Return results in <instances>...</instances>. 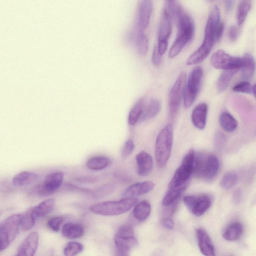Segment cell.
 <instances>
[{
	"label": "cell",
	"instance_id": "17",
	"mask_svg": "<svg viewBox=\"0 0 256 256\" xmlns=\"http://www.w3.org/2000/svg\"><path fill=\"white\" fill-rule=\"evenodd\" d=\"M137 165V174L142 177L148 176L153 168V160L151 156L147 152L142 151L136 157Z\"/></svg>",
	"mask_w": 256,
	"mask_h": 256
},
{
	"label": "cell",
	"instance_id": "22",
	"mask_svg": "<svg viewBox=\"0 0 256 256\" xmlns=\"http://www.w3.org/2000/svg\"><path fill=\"white\" fill-rule=\"evenodd\" d=\"M242 59V77L244 81L251 80L254 76L255 71V61L254 57L249 53L246 54Z\"/></svg>",
	"mask_w": 256,
	"mask_h": 256
},
{
	"label": "cell",
	"instance_id": "24",
	"mask_svg": "<svg viewBox=\"0 0 256 256\" xmlns=\"http://www.w3.org/2000/svg\"><path fill=\"white\" fill-rule=\"evenodd\" d=\"M161 110V104L157 99L151 100L145 105L143 113L139 122H144L156 117Z\"/></svg>",
	"mask_w": 256,
	"mask_h": 256
},
{
	"label": "cell",
	"instance_id": "50",
	"mask_svg": "<svg viewBox=\"0 0 256 256\" xmlns=\"http://www.w3.org/2000/svg\"><path fill=\"white\" fill-rule=\"evenodd\" d=\"M234 1H226L224 2V7L226 13H230L233 9Z\"/></svg>",
	"mask_w": 256,
	"mask_h": 256
},
{
	"label": "cell",
	"instance_id": "3",
	"mask_svg": "<svg viewBox=\"0 0 256 256\" xmlns=\"http://www.w3.org/2000/svg\"><path fill=\"white\" fill-rule=\"evenodd\" d=\"M173 141V127L168 124L161 131L156 141L155 154L159 167L165 166L169 160L171 154Z\"/></svg>",
	"mask_w": 256,
	"mask_h": 256
},
{
	"label": "cell",
	"instance_id": "28",
	"mask_svg": "<svg viewBox=\"0 0 256 256\" xmlns=\"http://www.w3.org/2000/svg\"><path fill=\"white\" fill-rule=\"evenodd\" d=\"M111 163L110 159L106 156H95L89 159L87 163V167L93 171H101L107 168Z\"/></svg>",
	"mask_w": 256,
	"mask_h": 256
},
{
	"label": "cell",
	"instance_id": "45",
	"mask_svg": "<svg viewBox=\"0 0 256 256\" xmlns=\"http://www.w3.org/2000/svg\"><path fill=\"white\" fill-rule=\"evenodd\" d=\"M240 30L239 28L236 26H232L230 27L229 31V37L230 39L232 41H235L239 37Z\"/></svg>",
	"mask_w": 256,
	"mask_h": 256
},
{
	"label": "cell",
	"instance_id": "21",
	"mask_svg": "<svg viewBox=\"0 0 256 256\" xmlns=\"http://www.w3.org/2000/svg\"><path fill=\"white\" fill-rule=\"evenodd\" d=\"M188 186V183L169 189L163 199L162 205L165 207H169L176 203Z\"/></svg>",
	"mask_w": 256,
	"mask_h": 256
},
{
	"label": "cell",
	"instance_id": "9",
	"mask_svg": "<svg viewBox=\"0 0 256 256\" xmlns=\"http://www.w3.org/2000/svg\"><path fill=\"white\" fill-rule=\"evenodd\" d=\"M183 201L192 213L197 217L203 215L212 204L211 196L207 194L186 196Z\"/></svg>",
	"mask_w": 256,
	"mask_h": 256
},
{
	"label": "cell",
	"instance_id": "29",
	"mask_svg": "<svg viewBox=\"0 0 256 256\" xmlns=\"http://www.w3.org/2000/svg\"><path fill=\"white\" fill-rule=\"evenodd\" d=\"M144 106L145 101L142 98L140 99L133 106L128 116V123L130 125L134 126L140 121Z\"/></svg>",
	"mask_w": 256,
	"mask_h": 256
},
{
	"label": "cell",
	"instance_id": "18",
	"mask_svg": "<svg viewBox=\"0 0 256 256\" xmlns=\"http://www.w3.org/2000/svg\"><path fill=\"white\" fill-rule=\"evenodd\" d=\"M198 246L201 252L205 256H216L215 247L207 233L199 228L196 231Z\"/></svg>",
	"mask_w": 256,
	"mask_h": 256
},
{
	"label": "cell",
	"instance_id": "51",
	"mask_svg": "<svg viewBox=\"0 0 256 256\" xmlns=\"http://www.w3.org/2000/svg\"><path fill=\"white\" fill-rule=\"evenodd\" d=\"M242 198V192L241 190L237 189L235 191L233 195V199L236 204L240 202Z\"/></svg>",
	"mask_w": 256,
	"mask_h": 256
},
{
	"label": "cell",
	"instance_id": "19",
	"mask_svg": "<svg viewBox=\"0 0 256 256\" xmlns=\"http://www.w3.org/2000/svg\"><path fill=\"white\" fill-rule=\"evenodd\" d=\"M208 106L205 103L198 104L192 113V122L194 126L199 130H203L206 125Z\"/></svg>",
	"mask_w": 256,
	"mask_h": 256
},
{
	"label": "cell",
	"instance_id": "23",
	"mask_svg": "<svg viewBox=\"0 0 256 256\" xmlns=\"http://www.w3.org/2000/svg\"><path fill=\"white\" fill-rule=\"evenodd\" d=\"M39 175L34 172L23 171L16 175L13 179V184L17 187L27 186L37 182Z\"/></svg>",
	"mask_w": 256,
	"mask_h": 256
},
{
	"label": "cell",
	"instance_id": "25",
	"mask_svg": "<svg viewBox=\"0 0 256 256\" xmlns=\"http://www.w3.org/2000/svg\"><path fill=\"white\" fill-rule=\"evenodd\" d=\"M84 234L83 227L78 224L68 223L62 228V234L66 238L76 239L82 237Z\"/></svg>",
	"mask_w": 256,
	"mask_h": 256
},
{
	"label": "cell",
	"instance_id": "43",
	"mask_svg": "<svg viewBox=\"0 0 256 256\" xmlns=\"http://www.w3.org/2000/svg\"><path fill=\"white\" fill-rule=\"evenodd\" d=\"M64 219L60 216L54 217L51 218L48 222V227L54 232H57L60 229Z\"/></svg>",
	"mask_w": 256,
	"mask_h": 256
},
{
	"label": "cell",
	"instance_id": "7",
	"mask_svg": "<svg viewBox=\"0 0 256 256\" xmlns=\"http://www.w3.org/2000/svg\"><path fill=\"white\" fill-rule=\"evenodd\" d=\"M22 218V215L14 214L0 225V243L2 251L6 249L16 238Z\"/></svg>",
	"mask_w": 256,
	"mask_h": 256
},
{
	"label": "cell",
	"instance_id": "41",
	"mask_svg": "<svg viewBox=\"0 0 256 256\" xmlns=\"http://www.w3.org/2000/svg\"><path fill=\"white\" fill-rule=\"evenodd\" d=\"M227 142V137L222 132H218L214 138V147L217 151L223 149Z\"/></svg>",
	"mask_w": 256,
	"mask_h": 256
},
{
	"label": "cell",
	"instance_id": "13",
	"mask_svg": "<svg viewBox=\"0 0 256 256\" xmlns=\"http://www.w3.org/2000/svg\"><path fill=\"white\" fill-rule=\"evenodd\" d=\"M153 8V2L150 0H142L140 2L135 29L142 32L147 29L150 23Z\"/></svg>",
	"mask_w": 256,
	"mask_h": 256
},
{
	"label": "cell",
	"instance_id": "27",
	"mask_svg": "<svg viewBox=\"0 0 256 256\" xmlns=\"http://www.w3.org/2000/svg\"><path fill=\"white\" fill-rule=\"evenodd\" d=\"M151 206L150 203L146 200L142 201L137 204L133 209V214L134 218L139 221L146 220L150 215Z\"/></svg>",
	"mask_w": 256,
	"mask_h": 256
},
{
	"label": "cell",
	"instance_id": "44",
	"mask_svg": "<svg viewBox=\"0 0 256 256\" xmlns=\"http://www.w3.org/2000/svg\"><path fill=\"white\" fill-rule=\"evenodd\" d=\"M116 235L127 237L135 236L133 228L129 224H125L120 227Z\"/></svg>",
	"mask_w": 256,
	"mask_h": 256
},
{
	"label": "cell",
	"instance_id": "37",
	"mask_svg": "<svg viewBox=\"0 0 256 256\" xmlns=\"http://www.w3.org/2000/svg\"><path fill=\"white\" fill-rule=\"evenodd\" d=\"M116 185L114 184H108L92 190L90 196L94 198H102L109 195L116 189Z\"/></svg>",
	"mask_w": 256,
	"mask_h": 256
},
{
	"label": "cell",
	"instance_id": "14",
	"mask_svg": "<svg viewBox=\"0 0 256 256\" xmlns=\"http://www.w3.org/2000/svg\"><path fill=\"white\" fill-rule=\"evenodd\" d=\"M155 186L154 183L150 181L134 184L125 190L122 194V197L124 198H137L152 191Z\"/></svg>",
	"mask_w": 256,
	"mask_h": 256
},
{
	"label": "cell",
	"instance_id": "47",
	"mask_svg": "<svg viewBox=\"0 0 256 256\" xmlns=\"http://www.w3.org/2000/svg\"><path fill=\"white\" fill-rule=\"evenodd\" d=\"M75 180L80 183H94L97 181V179L95 177L87 176L78 178Z\"/></svg>",
	"mask_w": 256,
	"mask_h": 256
},
{
	"label": "cell",
	"instance_id": "53",
	"mask_svg": "<svg viewBox=\"0 0 256 256\" xmlns=\"http://www.w3.org/2000/svg\"><path fill=\"white\" fill-rule=\"evenodd\" d=\"M2 251L1 249V243H0V252Z\"/></svg>",
	"mask_w": 256,
	"mask_h": 256
},
{
	"label": "cell",
	"instance_id": "10",
	"mask_svg": "<svg viewBox=\"0 0 256 256\" xmlns=\"http://www.w3.org/2000/svg\"><path fill=\"white\" fill-rule=\"evenodd\" d=\"M242 59L233 57L222 50L215 52L211 58V64L216 69L224 70L241 69Z\"/></svg>",
	"mask_w": 256,
	"mask_h": 256
},
{
	"label": "cell",
	"instance_id": "35",
	"mask_svg": "<svg viewBox=\"0 0 256 256\" xmlns=\"http://www.w3.org/2000/svg\"><path fill=\"white\" fill-rule=\"evenodd\" d=\"M251 6L250 1H241L239 2L237 9V21L239 25H241L245 22Z\"/></svg>",
	"mask_w": 256,
	"mask_h": 256
},
{
	"label": "cell",
	"instance_id": "11",
	"mask_svg": "<svg viewBox=\"0 0 256 256\" xmlns=\"http://www.w3.org/2000/svg\"><path fill=\"white\" fill-rule=\"evenodd\" d=\"M215 43V32L205 30L203 43L200 47L190 56L187 60V65L197 64L204 61L210 54Z\"/></svg>",
	"mask_w": 256,
	"mask_h": 256
},
{
	"label": "cell",
	"instance_id": "8",
	"mask_svg": "<svg viewBox=\"0 0 256 256\" xmlns=\"http://www.w3.org/2000/svg\"><path fill=\"white\" fill-rule=\"evenodd\" d=\"M203 75V70L200 67L194 68L190 73L183 95L185 108H189L194 103L200 90Z\"/></svg>",
	"mask_w": 256,
	"mask_h": 256
},
{
	"label": "cell",
	"instance_id": "33",
	"mask_svg": "<svg viewBox=\"0 0 256 256\" xmlns=\"http://www.w3.org/2000/svg\"><path fill=\"white\" fill-rule=\"evenodd\" d=\"M135 42L137 51L140 55H145L148 51L149 40L144 32L135 29Z\"/></svg>",
	"mask_w": 256,
	"mask_h": 256
},
{
	"label": "cell",
	"instance_id": "39",
	"mask_svg": "<svg viewBox=\"0 0 256 256\" xmlns=\"http://www.w3.org/2000/svg\"><path fill=\"white\" fill-rule=\"evenodd\" d=\"M255 85L254 86L247 81H243L237 84L233 90L236 92L253 94L255 95Z\"/></svg>",
	"mask_w": 256,
	"mask_h": 256
},
{
	"label": "cell",
	"instance_id": "5",
	"mask_svg": "<svg viewBox=\"0 0 256 256\" xmlns=\"http://www.w3.org/2000/svg\"><path fill=\"white\" fill-rule=\"evenodd\" d=\"M187 75L185 72H181L169 94V117L173 121L178 114L180 103L183 97L186 84Z\"/></svg>",
	"mask_w": 256,
	"mask_h": 256
},
{
	"label": "cell",
	"instance_id": "1",
	"mask_svg": "<svg viewBox=\"0 0 256 256\" xmlns=\"http://www.w3.org/2000/svg\"><path fill=\"white\" fill-rule=\"evenodd\" d=\"M219 169L220 161L215 155L205 152L195 154L193 173L196 177L211 181L217 175Z\"/></svg>",
	"mask_w": 256,
	"mask_h": 256
},
{
	"label": "cell",
	"instance_id": "15",
	"mask_svg": "<svg viewBox=\"0 0 256 256\" xmlns=\"http://www.w3.org/2000/svg\"><path fill=\"white\" fill-rule=\"evenodd\" d=\"M39 244V235L34 232L30 234L24 240L16 256H34Z\"/></svg>",
	"mask_w": 256,
	"mask_h": 256
},
{
	"label": "cell",
	"instance_id": "30",
	"mask_svg": "<svg viewBox=\"0 0 256 256\" xmlns=\"http://www.w3.org/2000/svg\"><path fill=\"white\" fill-rule=\"evenodd\" d=\"M55 205V199H49L41 202L37 206L33 207L35 217L37 219L46 216L53 210Z\"/></svg>",
	"mask_w": 256,
	"mask_h": 256
},
{
	"label": "cell",
	"instance_id": "49",
	"mask_svg": "<svg viewBox=\"0 0 256 256\" xmlns=\"http://www.w3.org/2000/svg\"><path fill=\"white\" fill-rule=\"evenodd\" d=\"M153 63L156 66H160L162 62V56H161L157 50V46H156L153 51L152 56Z\"/></svg>",
	"mask_w": 256,
	"mask_h": 256
},
{
	"label": "cell",
	"instance_id": "6",
	"mask_svg": "<svg viewBox=\"0 0 256 256\" xmlns=\"http://www.w3.org/2000/svg\"><path fill=\"white\" fill-rule=\"evenodd\" d=\"M195 154L194 150H191L184 156L181 166L169 184V189L188 183L193 173Z\"/></svg>",
	"mask_w": 256,
	"mask_h": 256
},
{
	"label": "cell",
	"instance_id": "48",
	"mask_svg": "<svg viewBox=\"0 0 256 256\" xmlns=\"http://www.w3.org/2000/svg\"><path fill=\"white\" fill-rule=\"evenodd\" d=\"M224 30V25L222 22H220V23L217 26L215 33V42H218L221 39L223 32Z\"/></svg>",
	"mask_w": 256,
	"mask_h": 256
},
{
	"label": "cell",
	"instance_id": "34",
	"mask_svg": "<svg viewBox=\"0 0 256 256\" xmlns=\"http://www.w3.org/2000/svg\"><path fill=\"white\" fill-rule=\"evenodd\" d=\"M164 9L166 10L171 18L177 20L184 12L182 8L178 1H167Z\"/></svg>",
	"mask_w": 256,
	"mask_h": 256
},
{
	"label": "cell",
	"instance_id": "52",
	"mask_svg": "<svg viewBox=\"0 0 256 256\" xmlns=\"http://www.w3.org/2000/svg\"><path fill=\"white\" fill-rule=\"evenodd\" d=\"M115 256H129V255L116 251Z\"/></svg>",
	"mask_w": 256,
	"mask_h": 256
},
{
	"label": "cell",
	"instance_id": "20",
	"mask_svg": "<svg viewBox=\"0 0 256 256\" xmlns=\"http://www.w3.org/2000/svg\"><path fill=\"white\" fill-rule=\"evenodd\" d=\"M116 251L129 254V252L138 245V241L135 236H120L115 235L114 238Z\"/></svg>",
	"mask_w": 256,
	"mask_h": 256
},
{
	"label": "cell",
	"instance_id": "31",
	"mask_svg": "<svg viewBox=\"0 0 256 256\" xmlns=\"http://www.w3.org/2000/svg\"><path fill=\"white\" fill-rule=\"evenodd\" d=\"M220 123L223 129L227 132L235 131L238 125L236 119L227 112H224L221 114Z\"/></svg>",
	"mask_w": 256,
	"mask_h": 256
},
{
	"label": "cell",
	"instance_id": "16",
	"mask_svg": "<svg viewBox=\"0 0 256 256\" xmlns=\"http://www.w3.org/2000/svg\"><path fill=\"white\" fill-rule=\"evenodd\" d=\"M172 19L164 8L158 29V43L168 44V39L172 32Z\"/></svg>",
	"mask_w": 256,
	"mask_h": 256
},
{
	"label": "cell",
	"instance_id": "42",
	"mask_svg": "<svg viewBox=\"0 0 256 256\" xmlns=\"http://www.w3.org/2000/svg\"><path fill=\"white\" fill-rule=\"evenodd\" d=\"M135 148V144L131 140H128L124 143L121 155L124 159L128 158L133 153Z\"/></svg>",
	"mask_w": 256,
	"mask_h": 256
},
{
	"label": "cell",
	"instance_id": "4",
	"mask_svg": "<svg viewBox=\"0 0 256 256\" xmlns=\"http://www.w3.org/2000/svg\"><path fill=\"white\" fill-rule=\"evenodd\" d=\"M138 202L137 198H124L119 201H107L96 204L90 208V210L99 215H119L129 211Z\"/></svg>",
	"mask_w": 256,
	"mask_h": 256
},
{
	"label": "cell",
	"instance_id": "26",
	"mask_svg": "<svg viewBox=\"0 0 256 256\" xmlns=\"http://www.w3.org/2000/svg\"><path fill=\"white\" fill-rule=\"evenodd\" d=\"M244 228L243 225L239 222H234L229 225L223 233L224 238L228 241H235L242 236Z\"/></svg>",
	"mask_w": 256,
	"mask_h": 256
},
{
	"label": "cell",
	"instance_id": "46",
	"mask_svg": "<svg viewBox=\"0 0 256 256\" xmlns=\"http://www.w3.org/2000/svg\"><path fill=\"white\" fill-rule=\"evenodd\" d=\"M162 223L163 227L168 230H173L175 227L174 221L169 217L163 219Z\"/></svg>",
	"mask_w": 256,
	"mask_h": 256
},
{
	"label": "cell",
	"instance_id": "38",
	"mask_svg": "<svg viewBox=\"0 0 256 256\" xmlns=\"http://www.w3.org/2000/svg\"><path fill=\"white\" fill-rule=\"evenodd\" d=\"M36 220V218L34 215L33 208H30L24 215L22 216L21 224L22 229L26 231L32 228L35 225Z\"/></svg>",
	"mask_w": 256,
	"mask_h": 256
},
{
	"label": "cell",
	"instance_id": "2",
	"mask_svg": "<svg viewBox=\"0 0 256 256\" xmlns=\"http://www.w3.org/2000/svg\"><path fill=\"white\" fill-rule=\"evenodd\" d=\"M177 21L178 34L169 51V57L171 58H174L181 52L185 46L192 39L194 33V22L187 14L184 12Z\"/></svg>",
	"mask_w": 256,
	"mask_h": 256
},
{
	"label": "cell",
	"instance_id": "12",
	"mask_svg": "<svg viewBox=\"0 0 256 256\" xmlns=\"http://www.w3.org/2000/svg\"><path fill=\"white\" fill-rule=\"evenodd\" d=\"M64 174L59 171L48 175L44 183L38 187V193L40 197H47L54 194L62 185Z\"/></svg>",
	"mask_w": 256,
	"mask_h": 256
},
{
	"label": "cell",
	"instance_id": "40",
	"mask_svg": "<svg viewBox=\"0 0 256 256\" xmlns=\"http://www.w3.org/2000/svg\"><path fill=\"white\" fill-rule=\"evenodd\" d=\"M84 250V246L81 243L71 241L65 247L64 253L65 256H76Z\"/></svg>",
	"mask_w": 256,
	"mask_h": 256
},
{
	"label": "cell",
	"instance_id": "32",
	"mask_svg": "<svg viewBox=\"0 0 256 256\" xmlns=\"http://www.w3.org/2000/svg\"><path fill=\"white\" fill-rule=\"evenodd\" d=\"M238 70H224L220 76L217 83V88L219 92L225 91L228 88L229 85Z\"/></svg>",
	"mask_w": 256,
	"mask_h": 256
},
{
	"label": "cell",
	"instance_id": "36",
	"mask_svg": "<svg viewBox=\"0 0 256 256\" xmlns=\"http://www.w3.org/2000/svg\"><path fill=\"white\" fill-rule=\"evenodd\" d=\"M238 181V176L234 172H228L222 177L221 187L225 190H229L234 187Z\"/></svg>",
	"mask_w": 256,
	"mask_h": 256
},
{
	"label": "cell",
	"instance_id": "54",
	"mask_svg": "<svg viewBox=\"0 0 256 256\" xmlns=\"http://www.w3.org/2000/svg\"></svg>",
	"mask_w": 256,
	"mask_h": 256
}]
</instances>
